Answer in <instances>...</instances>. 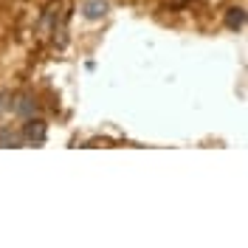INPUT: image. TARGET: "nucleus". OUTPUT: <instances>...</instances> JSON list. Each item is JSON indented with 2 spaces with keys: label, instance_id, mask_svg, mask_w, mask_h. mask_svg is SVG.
<instances>
[{
  "label": "nucleus",
  "instance_id": "obj_3",
  "mask_svg": "<svg viewBox=\"0 0 248 248\" xmlns=\"http://www.w3.org/2000/svg\"><path fill=\"white\" fill-rule=\"evenodd\" d=\"M108 12H110L108 0H85V3H82V17H85V20H102Z\"/></svg>",
  "mask_w": 248,
  "mask_h": 248
},
{
  "label": "nucleus",
  "instance_id": "obj_5",
  "mask_svg": "<svg viewBox=\"0 0 248 248\" xmlns=\"http://www.w3.org/2000/svg\"><path fill=\"white\" fill-rule=\"evenodd\" d=\"M6 102H12V96H9V93H0V113H3V110H9Z\"/></svg>",
  "mask_w": 248,
  "mask_h": 248
},
{
  "label": "nucleus",
  "instance_id": "obj_2",
  "mask_svg": "<svg viewBox=\"0 0 248 248\" xmlns=\"http://www.w3.org/2000/svg\"><path fill=\"white\" fill-rule=\"evenodd\" d=\"M9 110L26 122V119H31V116H37V102H34V96H31V93H20V96H12Z\"/></svg>",
  "mask_w": 248,
  "mask_h": 248
},
{
  "label": "nucleus",
  "instance_id": "obj_4",
  "mask_svg": "<svg viewBox=\"0 0 248 248\" xmlns=\"http://www.w3.org/2000/svg\"><path fill=\"white\" fill-rule=\"evenodd\" d=\"M223 23H226V29L229 31H243L246 29V9H243V6H232V9H226Z\"/></svg>",
  "mask_w": 248,
  "mask_h": 248
},
{
  "label": "nucleus",
  "instance_id": "obj_1",
  "mask_svg": "<svg viewBox=\"0 0 248 248\" xmlns=\"http://www.w3.org/2000/svg\"><path fill=\"white\" fill-rule=\"evenodd\" d=\"M46 136H48V127H46V122L37 119V116L26 119L23 130H20V141H23V144H34V147H40V144L46 141Z\"/></svg>",
  "mask_w": 248,
  "mask_h": 248
}]
</instances>
